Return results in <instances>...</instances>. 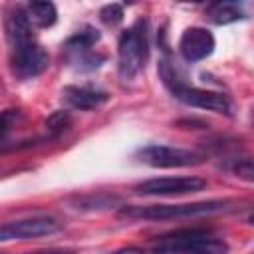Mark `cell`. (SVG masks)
<instances>
[{
    "instance_id": "6da1fadb",
    "label": "cell",
    "mask_w": 254,
    "mask_h": 254,
    "mask_svg": "<svg viewBox=\"0 0 254 254\" xmlns=\"http://www.w3.org/2000/svg\"><path fill=\"white\" fill-rule=\"evenodd\" d=\"M149 60V24L139 18L131 28L119 36L117 44V71L123 81H131Z\"/></svg>"
},
{
    "instance_id": "7a4b0ae2",
    "label": "cell",
    "mask_w": 254,
    "mask_h": 254,
    "mask_svg": "<svg viewBox=\"0 0 254 254\" xmlns=\"http://www.w3.org/2000/svg\"><path fill=\"white\" fill-rule=\"evenodd\" d=\"M153 250L157 254H228V244L208 230L190 228L161 236Z\"/></svg>"
},
{
    "instance_id": "3957f363",
    "label": "cell",
    "mask_w": 254,
    "mask_h": 254,
    "mask_svg": "<svg viewBox=\"0 0 254 254\" xmlns=\"http://www.w3.org/2000/svg\"><path fill=\"white\" fill-rule=\"evenodd\" d=\"M226 200H204V202H185V204H145V206H121L119 214L127 218L143 220H171L187 216H204L226 210Z\"/></svg>"
},
{
    "instance_id": "277c9868",
    "label": "cell",
    "mask_w": 254,
    "mask_h": 254,
    "mask_svg": "<svg viewBox=\"0 0 254 254\" xmlns=\"http://www.w3.org/2000/svg\"><path fill=\"white\" fill-rule=\"evenodd\" d=\"M99 38H101V34L93 26H83L81 30H77L64 44L65 62L79 71H93V69L101 67V64L105 62V56L91 50V46L97 44Z\"/></svg>"
},
{
    "instance_id": "5b68a950",
    "label": "cell",
    "mask_w": 254,
    "mask_h": 254,
    "mask_svg": "<svg viewBox=\"0 0 254 254\" xmlns=\"http://www.w3.org/2000/svg\"><path fill=\"white\" fill-rule=\"evenodd\" d=\"M137 159L149 167H159V169H179V167H196L204 161V155L190 151V149H181V147H171V145H147L137 151Z\"/></svg>"
},
{
    "instance_id": "8992f818",
    "label": "cell",
    "mask_w": 254,
    "mask_h": 254,
    "mask_svg": "<svg viewBox=\"0 0 254 254\" xmlns=\"http://www.w3.org/2000/svg\"><path fill=\"white\" fill-rule=\"evenodd\" d=\"M206 187V181L198 177H157L137 183L133 187L135 194L147 196H175V194H189L198 192Z\"/></svg>"
},
{
    "instance_id": "52a82bcc",
    "label": "cell",
    "mask_w": 254,
    "mask_h": 254,
    "mask_svg": "<svg viewBox=\"0 0 254 254\" xmlns=\"http://www.w3.org/2000/svg\"><path fill=\"white\" fill-rule=\"evenodd\" d=\"M171 93L179 101H183L190 107H198V109H206V111H214V113H224V115H230V111H232L230 99L220 91L200 89V87H192L185 81H179L177 85L171 87Z\"/></svg>"
},
{
    "instance_id": "ba28073f",
    "label": "cell",
    "mask_w": 254,
    "mask_h": 254,
    "mask_svg": "<svg viewBox=\"0 0 254 254\" xmlns=\"http://www.w3.org/2000/svg\"><path fill=\"white\" fill-rule=\"evenodd\" d=\"M60 222L50 216H36V218H24V220H14L6 222L0 228V240L10 242V240H30V238H40V236H50L60 230Z\"/></svg>"
},
{
    "instance_id": "9c48e42d",
    "label": "cell",
    "mask_w": 254,
    "mask_h": 254,
    "mask_svg": "<svg viewBox=\"0 0 254 254\" xmlns=\"http://www.w3.org/2000/svg\"><path fill=\"white\" fill-rule=\"evenodd\" d=\"M48 64H50V58L46 50L36 42L22 46L18 50H12L10 67H12V73L20 79H32L40 75L48 67Z\"/></svg>"
},
{
    "instance_id": "30bf717a",
    "label": "cell",
    "mask_w": 254,
    "mask_h": 254,
    "mask_svg": "<svg viewBox=\"0 0 254 254\" xmlns=\"http://www.w3.org/2000/svg\"><path fill=\"white\" fill-rule=\"evenodd\" d=\"M179 52L190 64L208 58L214 52V36H212V32L206 30V28H200V26L187 28L181 34Z\"/></svg>"
},
{
    "instance_id": "8fae6325",
    "label": "cell",
    "mask_w": 254,
    "mask_h": 254,
    "mask_svg": "<svg viewBox=\"0 0 254 254\" xmlns=\"http://www.w3.org/2000/svg\"><path fill=\"white\" fill-rule=\"evenodd\" d=\"M62 99L73 109L87 111L103 105L109 99V95L107 91L97 89L93 85H65L62 89Z\"/></svg>"
},
{
    "instance_id": "7c38bea8",
    "label": "cell",
    "mask_w": 254,
    "mask_h": 254,
    "mask_svg": "<svg viewBox=\"0 0 254 254\" xmlns=\"http://www.w3.org/2000/svg\"><path fill=\"white\" fill-rule=\"evenodd\" d=\"M6 38L12 50H18L22 46H28L34 40L32 34V22L24 8H12L6 16Z\"/></svg>"
},
{
    "instance_id": "4fadbf2b",
    "label": "cell",
    "mask_w": 254,
    "mask_h": 254,
    "mask_svg": "<svg viewBox=\"0 0 254 254\" xmlns=\"http://www.w3.org/2000/svg\"><path fill=\"white\" fill-rule=\"evenodd\" d=\"M206 18L216 26H226L238 20H246V12L238 2H214L206 8Z\"/></svg>"
},
{
    "instance_id": "5bb4252c",
    "label": "cell",
    "mask_w": 254,
    "mask_h": 254,
    "mask_svg": "<svg viewBox=\"0 0 254 254\" xmlns=\"http://www.w3.org/2000/svg\"><path fill=\"white\" fill-rule=\"evenodd\" d=\"M24 10H26L30 22L38 28H50L58 20V10L52 2H30Z\"/></svg>"
},
{
    "instance_id": "9a60e30c",
    "label": "cell",
    "mask_w": 254,
    "mask_h": 254,
    "mask_svg": "<svg viewBox=\"0 0 254 254\" xmlns=\"http://www.w3.org/2000/svg\"><path fill=\"white\" fill-rule=\"evenodd\" d=\"M71 123H73V117L69 115V111L60 109V111H54V113L46 119V129H48V133L52 135V139H56V137H60L64 131H67V129L71 127Z\"/></svg>"
},
{
    "instance_id": "2e32d148",
    "label": "cell",
    "mask_w": 254,
    "mask_h": 254,
    "mask_svg": "<svg viewBox=\"0 0 254 254\" xmlns=\"http://www.w3.org/2000/svg\"><path fill=\"white\" fill-rule=\"evenodd\" d=\"M99 18L105 26H117L121 24L123 20V6L121 4H105L101 10H99Z\"/></svg>"
},
{
    "instance_id": "e0dca14e",
    "label": "cell",
    "mask_w": 254,
    "mask_h": 254,
    "mask_svg": "<svg viewBox=\"0 0 254 254\" xmlns=\"http://www.w3.org/2000/svg\"><path fill=\"white\" fill-rule=\"evenodd\" d=\"M232 173L242 179V181H250L254 183V161H238L234 167H232Z\"/></svg>"
},
{
    "instance_id": "ac0fdd59",
    "label": "cell",
    "mask_w": 254,
    "mask_h": 254,
    "mask_svg": "<svg viewBox=\"0 0 254 254\" xmlns=\"http://www.w3.org/2000/svg\"><path fill=\"white\" fill-rule=\"evenodd\" d=\"M109 254H157V252H155V250L149 252V250H141V248H133V246H129V248H121V250L109 252Z\"/></svg>"
},
{
    "instance_id": "d6986e66",
    "label": "cell",
    "mask_w": 254,
    "mask_h": 254,
    "mask_svg": "<svg viewBox=\"0 0 254 254\" xmlns=\"http://www.w3.org/2000/svg\"><path fill=\"white\" fill-rule=\"evenodd\" d=\"M28 254H75V252L65 250V248H50V250H36V252H28Z\"/></svg>"
},
{
    "instance_id": "ffe728a7",
    "label": "cell",
    "mask_w": 254,
    "mask_h": 254,
    "mask_svg": "<svg viewBox=\"0 0 254 254\" xmlns=\"http://www.w3.org/2000/svg\"><path fill=\"white\" fill-rule=\"evenodd\" d=\"M248 222H250V224H254V214H250V218H248Z\"/></svg>"
}]
</instances>
